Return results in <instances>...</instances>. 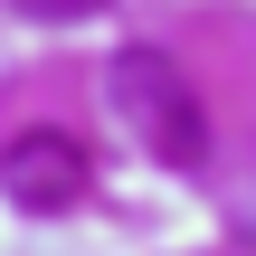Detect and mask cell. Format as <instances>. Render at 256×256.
<instances>
[{
	"label": "cell",
	"instance_id": "obj_2",
	"mask_svg": "<svg viewBox=\"0 0 256 256\" xmlns=\"http://www.w3.org/2000/svg\"><path fill=\"white\" fill-rule=\"evenodd\" d=\"M86 180H95V162H86V142L57 133V124H19V133L0 142V190H10L19 209H38V218L76 209Z\"/></svg>",
	"mask_w": 256,
	"mask_h": 256
},
{
	"label": "cell",
	"instance_id": "obj_3",
	"mask_svg": "<svg viewBox=\"0 0 256 256\" xmlns=\"http://www.w3.org/2000/svg\"><path fill=\"white\" fill-rule=\"evenodd\" d=\"M10 10H28V19H48V28H66V19H95L104 0H10Z\"/></svg>",
	"mask_w": 256,
	"mask_h": 256
},
{
	"label": "cell",
	"instance_id": "obj_1",
	"mask_svg": "<svg viewBox=\"0 0 256 256\" xmlns=\"http://www.w3.org/2000/svg\"><path fill=\"white\" fill-rule=\"evenodd\" d=\"M104 95H114V114H124V124L152 142V162L190 171V162L209 152V114H200L190 76H180L162 48H124V57L104 66Z\"/></svg>",
	"mask_w": 256,
	"mask_h": 256
}]
</instances>
